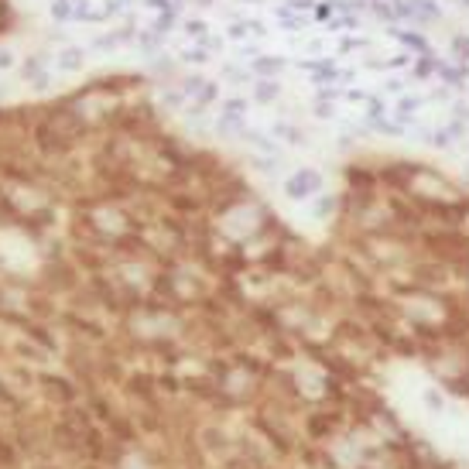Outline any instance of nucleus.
I'll list each match as a JSON object with an SVG mask.
<instances>
[{"label":"nucleus","instance_id":"nucleus-1","mask_svg":"<svg viewBox=\"0 0 469 469\" xmlns=\"http://www.w3.org/2000/svg\"><path fill=\"white\" fill-rule=\"evenodd\" d=\"M322 192V172L319 168H298L288 182H284V195L291 202H308L312 195Z\"/></svg>","mask_w":469,"mask_h":469},{"label":"nucleus","instance_id":"nucleus-2","mask_svg":"<svg viewBox=\"0 0 469 469\" xmlns=\"http://www.w3.org/2000/svg\"><path fill=\"white\" fill-rule=\"evenodd\" d=\"M435 79L442 86H449L452 93H469V66L456 62V59H439L435 66Z\"/></svg>","mask_w":469,"mask_h":469},{"label":"nucleus","instance_id":"nucleus-3","mask_svg":"<svg viewBox=\"0 0 469 469\" xmlns=\"http://www.w3.org/2000/svg\"><path fill=\"white\" fill-rule=\"evenodd\" d=\"M425 106H428L425 93H404V96H397V99L390 103V117H394L397 123L411 127V123H415V120L425 113Z\"/></svg>","mask_w":469,"mask_h":469},{"label":"nucleus","instance_id":"nucleus-4","mask_svg":"<svg viewBox=\"0 0 469 469\" xmlns=\"http://www.w3.org/2000/svg\"><path fill=\"white\" fill-rule=\"evenodd\" d=\"M387 34L394 38V41H401L411 55H435L432 52V41L421 34V31H404V28H387Z\"/></svg>","mask_w":469,"mask_h":469},{"label":"nucleus","instance_id":"nucleus-5","mask_svg":"<svg viewBox=\"0 0 469 469\" xmlns=\"http://www.w3.org/2000/svg\"><path fill=\"white\" fill-rule=\"evenodd\" d=\"M271 137H275L278 144H288V148H308V134H305L301 127L288 123V120L271 123Z\"/></svg>","mask_w":469,"mask_h":469},{"label":"nucleus","instance_id":"nucleus-6","mask_svg":"<svg viewBox=\"0 0 469 469\" xmlns=\"http://www.w3.org/2000/svg\"><path fill=\"white\" fill-rule=\"evenodd\" d=\"M284 66H288V59L284 55H257L254 62H250V72L257 76V79H278L284 72Z\"/></svg>","mask_w":469,"mask_h":469},{"label":"nucleus","instance_id":"nucleus-7","mask_svg":"<svg viewBox=\"0 0 469 469\" xmlns=\"http://www.w3.org/2000/svg\"><path fill=\"white\" fill-rule=\"evenodd\" d=\"M435 66H439V55H418L408 69V83H415V86L435 83Z\"/></svg>","mask_w":469,"mask_h":469},{"label":"nucleus","instance_id":"nucleus-8","mask_svg":"<svg viewBox=\"0 0 469 469\" xmlns=\"http://www.w3.org/2000/svg\"><path fill=\"white\" fill-rule=\"evenodd\" d=\"M301 52L308 59H329V55H336L332 34H308V38H301Z\"/></svg>","mask_w":469,"mask_h":469},{"label":"nucleus","instance_id":"nucleus-9","mask_svg":"<svg viewBox=\"0 0 469 469\" xmlns=\"http://www.w3.org/2000/svg\"><path fill=\"white\" fill-rule=\"evenodd\" d=\"M83 66H86V48L69 45V48L55 52V69H59V72H79Z\"/></svg>","mask_w":469,"mask_h":469},{"label":"nucleus","instance_id":"nucleus-10","mask_svg":"<svg viewBox=\"0 0 469 469\" xmlns=\"http://www.w3.org/2000/svg\"><path fill=\"white\" fill-rule=\"evenodd\" d=\"M240 137H243V141H247L250 148H257L261 154H281V144H278V141H275L271 134L257 130V127H250V130L243 127V134H240Z\"/></svg>","mask_w":469,"mask_h":469},{"label":"nucleus","instance_id":"nucleus-11","mask_svg":"<svg viewBox=\"0 0 469 469\" xmlns=\"http://www.w3.org/2000/svg\"><path fill=\"white\" fill-rule=\"evenodd\" d=\"M411 3V21L415 24H428L442 17V3L439 0H408Z\"/></svg>","mask_w":469,"mask_h":469},{"label":"nucleus","instance_id":"nucleus-12","mask_svg":"<svg viewBox=\"0 0 469 469\" xmlns=\"http://www.w3.org/2000/svg\"><path fill=\"white\" fill-rule=\"evenodd\" d=\"M336 52H339V55H346V52H363V55H367V52H374V38H367L363 31H360V34H343V38L336 41Z\"/></svg>","mask_w":469,"mask_h":469},{"label":"nucleus","instance_id":"nucleus-13","mask_svg":"<svg viewBox=\"0 0 469 469\" xmlns=\"http://www.w3.org/2000/svg\"><path fill=\"white\" fill-rule=\"evenodd\" d=\"M374 134H380V137H390V141H397V137H408V127L404 123H397L394 117H380V120H374V123H367Z\"/></svg>","mask_w":469,"mask_h":469},{"label":"nucleus","instance_id":"nucleus-14","mask_svg":"<svg viewBox=\"0 0 469 469\" xmlns=\"http://www.w3.org/2000/svg\"><path fill=\"white\" fill-rule=\"evenodd\" d=\"M209 59H212V52H209L206 45H199V41H188L186 48L179 52V62H182V66H206Z\"/></svg>","mask_w":469,"mask_h":469},{"label":"nucleus","instance_id":"nucleus-15","mask_svg":"<svg viewBox=\"0 0 469 469\" xmlns=\"http://www.w3.org/2000/svg\"><path fill=\"white\" fill-rule=\"evenodd\" d=\"M278 96H281V83L278 79H257L254 83V103H278Z\"/></svg>","mask_w":469,"mask_h":469},{"label":"nucleus","instance_id":"nucleus-16","mask_svg":"<svg viewBox=\"0 0 469 469\" xmlns=\"http://www.w3.org/2000/svg\"><path fill=\"white\" fill-rule=\"evenodd\" d=\"M421 144H428V148H435V151H449V148H456V137H452L449 127H432Z\"/></svg>","mask_w":469,"mask_h":469},{"label":"nucleus","instance_id":"nucleus-17","mask_svg":"<svg viewBox=\"0 0 469 469\" xmlns=\"http://www.w3.org/2000/svg\"><path fill=\"white\" fill-rule=\"evenodd\" d=\"M216 134H219V137H230V134H243V117L219 110V117H216Z\"/></svg>","mask_w":469,"mask_h":469},{"label":"nucleus","instance_id":"nucleus-18","mask_svg":"<svg viewBox=\"0 0 469 469\" xmlns=\"http://www.w3.org/2000/svg\"><path fill=\"white\" fill-rule=\"evenodd\" d=\"M363 113H367V123H374L380 117H390V103H387V96L374 93L367 103H363Z\"/></svg>","mask_w":469,"mask_h":469},{"label":"nucleus","instance_id":"nucleus-19","mask_svg":"<svg viewBox=\"0 0 469 469\" xmlns=\"http://www.w3.org/2000/svg\"><path fill=\"white\" fill-rule=\"evenodd\" d=\"M182 34H186L188 41H206L209 38V24L202 21V17H188V21H182Z\"/></svg>","mask_w":469,"mask_h":469},{"label":"nucleus","instance_id":"nucleus-20","mask_svg":"<svg viewBox=\"0 0 469 469\" xmlns=\"http://www.w3.org/2000/svg\"><path fill=\"white\" fill-rule=\"evenodd\" d=\"M370 14H374L380 24H394V21H401V17H397L394 0H370Z\"/></svg>","mask_w":469,"mask_h":469},{"label":"nucleus","instance_id":"nucleus-21","mask_svg":"<svg viewBox=\"0 0 469 469\" xmlns=\"http://www.w3.org/2000/svg\"><path fill=\"white\" fill-rule=\"evenodd\" d=\"M449 52H452V59H456V62H466V66H469V31H459V34H452V41H449Z\"/></svg>","mask_w":469,"mask_h":469},{"label":"nucleus","instance_id":"nucleus-22","mask_svg":"<svg viewBox=\"0 0 469 469\" xmlns=\"http://www.w3.org/2000/svg\"><path fill=\"white\" fill-rule=\"evenodd\" d=\"M404 93H408V79H401V76H383L380 96H404Z\"/></svg>","mask_w":469,"mask_h":469},{"label":"nucleus","instance_id":"nucleus-23","mask_svg":"<svg viewBox=\"0 0 469 469\" xmlns=\"http://www.w3.org/2000/svg\"><path fill=\"white\" fill-rule=\"evenodd\" d=\"M370 90H363V86H346L343 90V103H350V106H363L367 99H370Z\"/></svg>","mask_w":469,"mask_h":469},{"label":"nucleus","instance_id":"nucleus-24","mask_svg":"<svg viewBox=\"0 0 469 469\" xmlns=\"http://www.w3.org/2000/svg\"><path fill=\"white\" fill-rule=\"evenodd\" d=\"M226 38H230V41H247V38H250V24H247V17H240V21H230V28H226Z\"/></svg>","mask_w":469,"mask_h":469},{"label":"nucleus","instance_id":"nucleus-25","mask_svg":"<svg viewBox=\"0 0 469 469\" xmlns=\"http://www.w3.org/2000/svg\"><path fill=\"white\" fill-rule=\"evenodd\" d=\"M223 76H226L230 83H237V86H240V83H250V76H254V72H250V69H240L237 62H226V66H223Z\"/></svg>","mask_w":469,"mask_h":469},{"label":"nucleus","instance_id":"nucleus-26","mask_svg":"<svg viewBox=\"0 0 469 469\" xmlns=\"http://www.w3.org/2000/svg\"><path fill=\"white\" fill-rule=\"evenodd\" d=\"M219 110H226V113H237V117H247V110H250V99H243V96H230V99H223V103H219Z\"/></svg>","mask_w":469,"mask_h":469},{"label":"nucleus","instance_id":"nucleus-27","mask_svg":"<svg viewBox=\"0 0 469 469\" xmlns=\"http://www.w3.org/2000/svg\"><path fill=\"white\" fill-rule=\"evenodd\" d=\"M52 17L55 21H69V17H76V3L72 0H52Z\"/></svg>","mask_w":469,"mask_h":469},{"label":"nucleus","instance_id":"nucleus-28","mask_svg":"<svg viewBox=\"0 0 469 469\" xmlns=\"http://www.w3.org/2000/svg\"><path fill=\"white\" fill-rule=\"evenodd\" d=\"M281 24V31H288V34H295V31H301V28H308V17L305 14H288V17H278Z\"/></svg>","mask_w":469,"mask_h":469},{"label":"nucleus","instance_id":"nucleus-29","mask_svg":"<svg viewBox=\"0 0 469 469\" xmlns=\"http://www.w3.org/2000/svg\"><path fill=\"white\" fill-rule=\"evenodd\" d=\"M206 83H209V79H202V76L195 72V76H186V79H182V86H179V90H182L188 99H195V96L202 93V86H206Z\"/></svg>","mask_w":469,"mask_h":469},{"label":"nucleus","instance_id":"nucleus-30","mask_svg":"<svg viewBox=\"0 0 469 469\" xmlns=\"http://www.w3.org/2000/svg\"><path fill=\"white\" fill-rule=\"evenodd\" d=\"M449 117H456V120L469 123V96H456V99L449 103Z\"/></svg>","mask_w":469,"mask_h":469},{"label":"nucleus","instance_id":"nucleus-31","mask_svg":"<svg viewBox=\"0 0 469 469\" xmlns=\"http://www.w3.org/2000/svg\"><path fill=\"white\" fill-rule=\"evenodd\" d=\"M425 99H428V103H452V99H456V93H452L449 86H442V83H435V86H432L428 93H425Z\"/></svg>","mask_w":469,"mask_h":469},{"label":"nucleus","instance_id":"nucleus-32","mask_svg":"<svg viewBox=\"0 0 469 469\" xmlns=\"http://www.w3.org/2000/svg\"><path fill=\"white\" fill-rule=\"evenodd\" d=\"M343 90L346 86H319L315 90V103H336V99H343Z\"/></svg>","mask_w":469,"mask_h":469},{"label":"nucleus","instance_id":"nucleus-33","mask_svg":"<svg viewBox=\"0 0 469 469\" xmlns=\"http://www.w3.org/2000/svg\"><path fill=\"white\" fill-rule=\"evenodd\" d=\"M312 117H315V120H339V110H336V103H315V106H312Z\"/></svg>","mask_w":469,"mask_h":469},{"label":"nucleus","instance_id":"nucleus-34","mask_svg":"<svg viewBox=\"0 0 469 469\" xmlns=\"http://www.w3.org/2000/svg\"><path fill=\"white\" fill-rule=\"evenodd\" d=\"M360 66L370 69V72H387V59H374V52H367V59H363Z\"/></svg>","mask_w":469,"mask_h":469},{"label":"nucleus","instance_id":"nucleus-35","mask_svg":"<svg viewBox=\"0 0 469 469\" xmlns=\"http://www.w3.org/2000/svg\"><path fill=\"white\" fill-rule=\"evenodd\" d=\"M186 99H188V96L182 93V90H172V93H161V103H165V106H182Z\"/></svg>","mask_w":469,"mask_h":469},{"label":"nucleus","instance_id":"nucleus-36","mask_svg":"<svg viewBox=\"0 0 469 469\" xmlns=\"http://www.w3.org/2000/svg\"><path fill=\"white\" fill-rule=\"evenodd\" d=\"M130 3H134V0H106V7H103V10H106V17H110V14H123Z\"/></svg>","mask_w":469,"mask_h":469},{"label":"nucleus","instance_id":"nucleus-37","mask_svg":"<svg viewBox=\"0 0 469 469\" xmlns=\"http://www.w3.org/2000/svg\"><path fill=\"white\" fill-rule=\"evenodd\" d=\"M144 7H151V10H172L175 7V0H141Z\"/></svg>","mask_w":469,"mask_h":469},{"label":"nucleus","instance_id":"nucleus-38","mask_svg":"<svg viewBox=\"0 0 469 469\" xmlns=\"http://www.w3.org/2000/svg\"><path fill=\"white\" fill-rule=\"evenodd\" d=\"M425 401H428L435 411H442V408H446V401H442V394H439V390H428V394H425Z\"/></svg>","mask_w":469,"mask_h":469},{"label":"nucleus","instance_id":"nucleus-39","mask_svg":"<svg viewBox=\"0 0 469 469\" xmlns=\"http://www.w3.org/2000/svg\"><path fill=\"white\" fill-rule=\"evenodd\" d=\"M14 66V52L10 48H0V69H10Z\"/></svg>","mask_w":469,"mask_h":469},{"label":"nucleus","instance_id":"nucleus-40","mask_svg":"<svg viewBox=\"0 0 469 469\" xmlns=\"http://www.w3.org/2000/svg\"><path fill=\"white\" fill-rule=\"evenodd\" d=\"M10 459H14V452H10V446H7V442L0 439V466H7Z\"/></svg>","mask_w":469,"mask_h":469},{"label":"nucleus","instance_id":"nucleus-41","mask_svg":"<svg viewBox=\"0 0 469 469\" xmlns=\"http://www.w3.org/2000/svg\"><path fill=\"white\" fill-rule=\"evenodd\" d=\"M456 10H463V14H469V0H449Z\"/></svg>","mask_w":469,"mask_h":469},{"label":"nucleus","instance_id":"nucleus-42","mask_svg":"<svg viewBox=\"0 0 469 469\" xmlns=\"http://www.w3.org/2000/svg\"><path fill=\"white\" fill-rule=\"evenodd\" d=\"M195 3H216V0H195Z\"/></svg>","mask_w":469,"mask_h":469},{"label":"nucleus","instance_id":"nucleus-43","mask_svg":"<svg viewBox=\"0 0 469 469\" xmlns=\"http://www.w3.org/2000/svg\"><path fill=\"white\" fill-rule=\"evenodd\" d=\"M243 3H257V0H243Z\"/></svg>","mask_w":469,"mask_h":469},{"label":"nucleus","instance_id":"nucleus-44","mask_svg":"<svg viewBox=\"0 0 469 469\" xmlns=\"http://www.w3.org/2000/svg\"><path fill=\"white\" fill-rule=\"evenodd\" d=\"M466 179H469V161H466Z\"/></svg>","mask_w":469,"mask_h":469},{"label":"nucleus","instance_id":"nucleus-45","mask_svg":"<svg viewBox=\"0 0 469 469\" xmlns=\"http://www.w3.org/2000/svg\"><path fill=\"white\" fill-rule=\"evenodd\" d=\"M175 3H182V0H175Z\"/></svg>","mask_w":469,"mask_h":469},{"label":"nucleus","instance_id":"nucleus-46","mask_svg":"<svg viewBox=\"0 0 469 469\" xmlns=\"http://www.w3.org/2000/svg\"><path fill=\"white\" fill-rule=\"evenodd\" d=\"M86 469H93V466H86Z\"/></svg>","mask_w":469,"mask_h":469}]
</instances>
